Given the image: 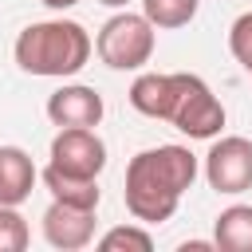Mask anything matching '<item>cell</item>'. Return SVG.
Listing matches in <instances>:
<instances>
[{
  "instance_id": "obj_1",
  "label": "cell",
  "mask_w": 252,
  "mask_h": 252,
  "mask_svg": "<svg viewBox=\"0 0 252 252\" xmlns=\"http://www.w3.org/2000/svg\"><path fill=\"white\" fill-rule=\"evenodd\" d=\"M130 106L146 118H161V122H173L185 138H205L213 142L224 126V106L220 98L209 91V83L201 75H189V71H173V75H161V71H142L134 83H130Z\"/></svg>"
},
{
  "instance_id": "obj_2",
  "label": "cell",
  "mask_w": 252,
  "mask_h": 252,
  "mask_svg": "<svg viewBox=\"0 0 252 252\" xmlns=\"http://www.w3.org/2000/svg\"><path fill=\"white\" fill-rule=\"evenodd\" d=\"M197 154L189 146H150L138 150L126 165V213L142 224H161L177 213L185 189H193L197 181Z\"/></svg>"
},
{
  "instance_id": "obj_3",
  "label": "cell",
  "mask_w": 252,
  "mask_h": 252,
  "mask_svg": "<svg viewBox=\"0 0 252 252\" xmlns=\"http://www.w3.org/2000/svg\"><path fill=\"white\" fill-rule=\"evenodd\" d=\"M16 63L20 71L28 75H39V79H67V75H79L94 51L91 35L83 24L75 20H39V24H28L20 35H16Z\"/></svg>"
},
{
  "instance_id": "obj_4",
  "label": "cell",
  "mask_w": 252,
  "mask_h": 252,
  "mask_svg": "<svg viewBox=\"0 0 252 252\" xmlns=\"http://www.w3.org/2000/svg\"><path fill=\"white\" fill-rule=\"evenodd\" d=\"M158 28L142 16V12H114L98 35H94V51L110 71H142L154 59V35Z\"/></svg>"
},
{
  "instance_id": "obj_5",
  "label": "cell",
  "mask_w": 252,
  "mask_h": 252,
  "mask_svg": "<svg viewBox=\"0 0 252 252\" xmlns=\"http://www.w3.org/2000/svg\"><path fill=\"white\" fill-rule=\"evenodd\" d=\"M205 181L224 197L252 189V142L240 134L213 138V146L205 154Z\"/></svg>"
},
{
  "instance_id": "obj_6",
  "label": "cell",
  "mask_w": 252,
  "mask_h": 252,
  "mask_svg": "<svg viewBox=\"0 0 252 252\" xmlns=\"http://www.w3.org/2000/svg\"><path fill=\"white\" fill-rule=\"evenodd\" d=\"M63 173L75 177H98L106 169V142L94 134V126H63L51 138V161Z\"/></svg>"
},
{
  "instance_id": "obj_7",
  "label": "cell",
  "mask_w": 252,
  "mask_h": 252,
  "mask_svg": "<svg viewBox=\"0 0 252 252\" xmlns=\"http://www.w3.org/2000/svg\"><path fill=\"white\" fill-rule=\"evenodd\" d=\"M43 240L59 252H79L94 240V209L51 201L43 213Z\"/></svg>"
},
{
  "instance_id": "obj_8",
  "label": "cell",
  "mask_w": 252,
  "mask_h": 252,
  "mask_svg": "<svg viewBox=\"0 0 252 252\" xmlns=\"http://www.w3.org/2000/svg\"><path fill=\"white\" fill-rule=\"evenodd\" d=\"M102 94L94 87H83V83H71V87H59L55 94H47V118L63 130V126H98L102 122Z\"/></svg>"
},
{
  "instance_id": "obj_9",
  "label": "cell",
  "mask_w": 252,
  "mask_h": 252,
  "mask_svg": "<svg viewBox=\"0 0 252 252\" xmlns=\"http://www.w3.org/2000/svg\"><path fill=\"white\" fill-rule=\"evenodd\" d=\"M39 181L35 161L20 146H0V205H24Z\"/></svg>"
},
{
  "instance_id": "obj_10",
  "label": "cell",
  "mask_w": 252,
  "mask_h": 252,
  "mask_svg": "<svg viewBox=\"0 0 252 252\" xmlns=\"http://www.w3.org/2000/svg\"><path fill=\"white\" fill-rule=\"evenodd\" d=\"M39 181L47 185L51 201H63V205H79V209H98V201H102L98 177H75V173H63V169L47 165V169L39 173Z\"/></svg>"
},
{
  "instance_id": "obj_11",
  "label": "cell",
  "mask_w": 252,
  "mask_h": 252,
  "mask_svg": "<svg viewBox=\"0 0 252 252\" xmlns=\"http://www.w3.org/2000/svg\"><path fill=\"white\" fill-rule=\"evenodd\" d=\"M213 244L220 252H252V205L220 209V217L213 224Z\"/></svg>"
},
{
  "instance_id": "obj_12",
  "label": "cell",
  "mask_w": 252,
  "mask_h": 252,
  "mask_svg": "<svg viewBox=\"0 0 252 252\" xmlns=\"http://www.w3.org/2000/svg\"><path fill=\"white\" fill-rule=\"evenodd\" d=\"M201 0H142V16L158 28V32H173V28H185L193 16H197Z\"/></svg>"
},
{
  "instance_id": "obj_13",
  "label": "cell",
  "mask_w": 252,
  "mask_h": 252,
  "mask_svg": "<svg viewBox=\"0 0 252 252\" xmlns=\"http://www.w3.org/2000/svg\"><path fill=\"white\" fill-rule=\"evenodd\" d=\"M98 248L102 252H150L154 236L142 228V220L138 224H118V228H110V232L98 236Z\"/></svg>"
},
{
  "instance_id": "obj_14",
  "label": "cell",
  "mask_w": 252,
  "mask_h": 252,
  "mask_svg": "<svg viewBox=\"0 0 252 252\" xmlns=\"http://www.w3.org/2000/svg\"><path fill=\"white\" fill-rule=\"evenodd\" d=\"M32 228L20 217V205H0V252H24Z\"/></svg>"
},
{
  "instance_id": "obj_15",
  "label": "cell",
  "mask_w": 252,
  "mask_h": 252,
  "mask_svg": "<svg viewBox=\"0 0 252 252\" xmlns=\"http://www.w3.org/2000/svg\"><path fill=\"white\" fill-rule=\"evenodd\" d=\"M228 51L236 55V63L244 71L252 67V12H244V16L232 20V28H228Z\"/></svg>"
},
{
  "instance_id": "obj_16",
  "label": "cell",
  "mask_w": 252,
  "mask_h": 252,
  "mask_svg": "<svg viewBox=\"0 0 252 252\" xmlns=\"http://www.w3.org/2000/svg\"><path fill=\"white\" fill-rule=\"evenodd\" d=\"M205 248H217L213 240H185L181 244V252H205Z\"/></svg>"
},
{
  "instance_id": "obj_17",
  "label": "cell",
  "mask_w": 252,
  "mask_h": 252,
  "mask_svg": "<svg viewBox=\"0 0 252 252\" xmlns=\"http://www.w3.org/2000/svg\"><path fill=\"white\" fill-rule=\"evenodd\" d=\"M43 4H47L51 12H67V8H75L79 0H43Z\"/></svg>"
},
{
  "instance_id": "obj_18",
  "label": "cell",
  "mask_w": 252,
  "mask_h": 252,
  "mask_svg": "<svg viewBox=\"0 0 252 252\" xmlns=\"http://www.w3.org/2000/svg\"><path fill=\"white\" fill-rule=\"evenodd\" d=\"M98 4H106V8H126L130 0H98Z\"/></svg>"
},
{
  "instance_id": "obj_19",
  "label": "cell",
  "mask_w": 252,
  "mask_h": 252,
  "mask_svg": "<svg viewBox=\"0 0 252 252\" xmlns=\"http://www.w3.org/2000/svg\"><path fill=\"white\" fill-rule=\"evenodd\" d=\"M248 75H252V67H248Z\"/></svg>"
}]
</instances>
